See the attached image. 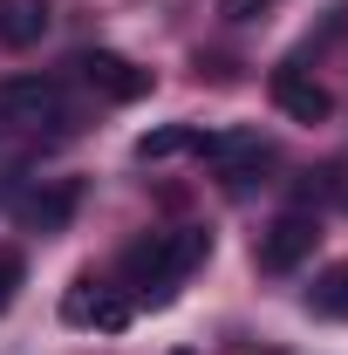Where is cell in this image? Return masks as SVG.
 <instances>
[{
	"mask_svg": "<svg viewBox=\"0 0 348 355\" xmlns=\"http://www.w3.org/2000/svg\"><path fill=\"white\" fill-rule=\"evenodd\" d=\"M42 116H62V89L48 76H7L0 83V123H42Z\"/></svg>",
	"mask_w": 348,
	"mask_h": 355,
	"instance_id": "277c9868",
	"label": "cell"
},
{
	"mask_svg": "<svg viewBox=\"0 0 348 355\" xmlns=\"http://www.w3.org/2000/svg\"><path fill=\"white\" fill-rule=\"evenodd\" d=\"M273 103H280L294 123H328V116H335V96L314 83V76H301V69H273Z\"/></svg>",
	"mask_w": 348,
	"mask_h": 355,
	"instance_id": "5b68a950",
	"label": "cell"
},
{
	"mask_svg": "<svg viewBox=\"0 0 348 355\" xmlns=\"http://www.w3.org/2000/svg\"><path fill=\"white\" fill-rule=\"evenodd\" d=\"M69 321H96V328H130V301H116V294H89V280H82V294H69Z\"/></svg>",
	"mask_w": 348,
	"mask_h": 355,
	"instance_id": "ba28073f",
	"label": "cell"
},
{
	"mask_svg": "<svg viewBox=\"0 0 348 355\" xmlns=\"http://www.w3.org/2000/svg\"><path fill=\"white\" fill-rule=\"evenodd\" d=\"M314 239H321L314 212H280V219L260 232V266L266 273H294V266L314 253Z\"/></svg>",
	"mask_w": 348,
	"mask_h": 355,
	"instance_id": "7a4b0ae2",
	"label": "cell"
},
{
	"mask_svg": "<svg viewBox=\"0 0 348 355\" xmlns=\"http://www.w3.org/2000/svg\"><path fill=\"white\" fill-rule=\"evenodd\" d=\"M266 7H273V0H218V14H225V21H260Z\"/></svg>",
	"mask_w": 348,
	"mask_h": 355,
	"instance_id": "7c38bea8",
	"label": "cell"
},
{
	"mask_svg": "<svg viewBox=\"0 0 348 355\" xmlns=\"http://www.w3.org/2000/svg\"><path fill=\"white\" fill-rule=\"evenodd\" d=\"M21 273H28V266H21V253H14V246H0V314L14 308V287H21Z\"/></svg>",
	"mask_w": 348,
	"mask_h": 355,
	"instance_id": "8fae6325",
	"label": "cell"
},
{
	"mask_svg": "<svg viewBox=\"0 0 348 355\" xmlns=\"http://www.w3.org/2000/svg\"><path fill=\"white\" fill-rule=\"evenodd\" d=\"M76 69H82V83L96 89V96H110V103H137V96L150 89V69H137V62H123V55H110V48H96V55H82Z\"/></svg>",
	"mask_w": 348,
	"mask_h": 355,
	"instance_id": "3957f363",
	"label": "cell"
},
{
	"mask_svg": "<svg viewBox=\"0 0 348 355\" xmlns=\"http://www.w3.org/2000/svg\"><path fill=\"white\" fill-rule=\"evenodd\" d=\"M69 212H76V184H69V178H62V184H48V191H35V198L21 205V219L35 225V232H62Z\"/></svg>",
	"mask_w": 348,
	"mask_h": 355,
	"instance_id": "52a82bcc",
	"label": "cell"
},
{
	"mask_svg": "<svg viewBox=\"0 0 348 355\" xmlns=\"http://www.w3.org/2000/svg\"><path fill=\"white\" fill-rule=\"evenodd\" d=\"M191 144H198V130H184V123H164V130L137 137V157H143V164H164V157H177V150H191Z\"/></svg>",
	"mask_w": 348,
	"mask_h": 355,
	"instance_id": "30bf717a",
	"label": "cell"
},
{
	"mask_svg": "<svg viewBox=\"0 0 348 355\" xmlns=\"http://www.w3.org/2000/svg\"><path fill=\"white\" fill-rule=\"evenodd\" d=\"M205 253H212V232H205V225H177V232H164V239L137 246V253H130V273H137V280H150V287H171V280H184Z\"/></svg>",
	"mask_w": 348,
	"mask_h": 355,
	"instance_id": "6da1fadb",
	"label": "cell"
},
{
	"mask_svg": "<svg viewBox=\"0 0 348 355\" xmlns=\"http://www.w3.org/2000/svg\"><path fill=\"white\" fill-rule=\"evenodd\" d=\"M48 35V0H0V42L7 48H35Z\"/></svg>",
	"mask_w": 348,
	"mask_h": 355,
	"instance_id": "8992f818",
	"label": "cell"
},
{
	"mask_svg": "<svg viewBox=\"0 0 348 355\" xmlns=\"http://www.w3.org/2000/svg\"><path fill=\"white\" fill-rule=\"evenodd\" d=\"M307 308H314V314H328V321H348V266H328V273L314 280Z\"/></svg>",
	"mask_w": 348,
	"mask_h": 355,
	"instance_id": "9c48e42d",
	"label": "cell"
}]
</instances>
